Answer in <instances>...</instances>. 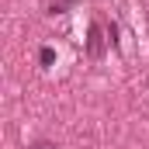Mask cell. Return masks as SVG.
Masks as SVG:
<instances>
[{
    "label": "cell",
    "instance_id": "1",
    "mask_svg": "<svg viewBox=\"0 0 149 149\" xmlns=\"http://www.w3.org/2000/svg\"><path fill=\"white\" fill-rule=\"evenodd\" d=\"M104 49H108V38L101 31V24H90V31H87V56L90 59H101Z\"/></svg>",
    "mask_w": 149,
    "mask_h": 149
},
{
    "label": "cell",
    "instance_id": "2",
    "mask_svg": "<svg viewBox=\"0 0 149 149\" xmlns=\"http://www.w3.org/2000/svg\"><path fill=\"white\" fill-rule=\"evenodd\" d=\"M38 63H42V66H52V63H56V49H49V45H45V49L38 52Z\"/></svg>",
    "mask_w": 149,
    "mask_h": 149
},
{
    "label": "cell",
    "instance_id": "3",
    "mask_svg": "<svg viewBox=\"0 0 149 149\" xmlns=\"http://www.w3.org/2000/svg\"><path fill=\"white\" fill-rule=\"evenodd\" d=\"M38 149H52V146H38Z\"/></svg>",
    "mask_w": 149,
    "mask_h": 149
}]
</instances>
